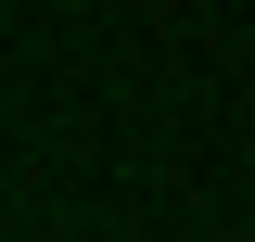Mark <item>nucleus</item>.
<instances>
[{
  "mask_svg": "<svg viewBox=\"0 0 255 242\" xmlns=\"http://www.w3.org/2000/svg\"><path fill=\"white\" fill-rule=\"evenodd\" d=\"M77 13H102V0H77Z\"/></svg>",
  "mask_w": 255,
  "mask_h": 242,
  "instance_id": "1",
  "label": "nucleus"
}]
</instances>
